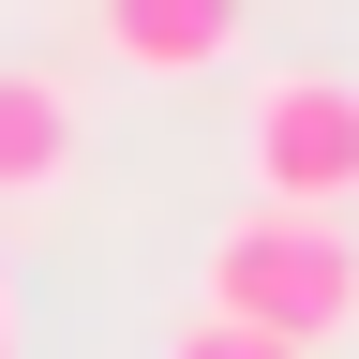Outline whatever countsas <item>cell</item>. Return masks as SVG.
<instances>
[{
    "label": "cell",
    "instance_id": "3957f363",
    "mask_svg": "<svg viewBox=\"0 0 359 359\" xmlns=\"http://www.w3.org/2000/svg\"><path fill=\"white\" fill-rule=\"evenodd\" d=\"M90 15H105V45L135 75H210L240 45V0H90Z\"/></svg>",
    "mask_w": 359,
    "mask_h": 359
},
{
    "label": "cell",
    "instance_id": "277c9868",
    "mask_svg": "<svg viewBox=\"0 0 359 359\" xmlns=\"http://www.w3.org/2000/svg\"><path fill=\"white\" fill-rule=\"evenodd\" d=\"M60 165H75V90L30 75V60H0V195H45Z\"/></svg>",
    "mask_w": 359,
    "mask_h": 359
},
{
    "label": "cell",
    "instance_id": "6da1fadb",
    "mask_svg": "<svg viewBox=\"0 0 359 359\" xmlns=\"http://www.w3.org/2000/svg\"><path fill=\"white\" fill-rule=\"evenodd\" d=\"M210 314H240V330L269 344H344L359 330V240H344V210H285V195H255L240 224L210 240Z\"/></svg>",
    "mask_w": 359,
    "mask_h": 359
},
{
    "label": "cell",
    "instance_id": "5b68a950",
    "mask_svg": "<svg viewBox=\"0 0 359 359\" xmlns=\"http://www.w3.org/2000/svg\"><path fill=\"white\" fill-rule=\"evenodd\" d=\"M165 359H299V344H269V330H240V314H195Z\"/></svg>",
    "mask_w": 359,
    "mask_h": 359
},
{
    "label": "cell",
    "instance_id": "7a4b0ae2",
    "mask_svg": "<svg viewBox=\"0 0 359 359\" xmlns=\"http://www.w3.org/2000/svg\"><path fill=\"white\" fill-rule=\"evenodd\" d=\"M240 135H255V195H285V210L359 195V75H269Z\"/></svg>",
    "mask_w": 359,
    "mask_h": 359
}]
</instances>
